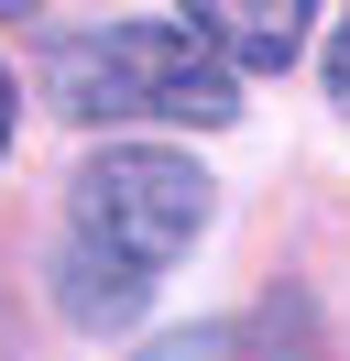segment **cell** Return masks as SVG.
<instances>
[{"mask_svg":"<svg viewBox=\"0 0 350 361\" xmlns=\"http://www.w3.org/2000/svg\"><path fill=\"white\" fill-rule=\"evenodd\" d=\"M208 197L219 186L197 176L186 154H164V142H109L77 176V241L109 252V263H131V274H164L175 252L208 230Z\"/></svg>","mask_w":350,"mask_h":361,"instance_id":"7a4b0ae2","label":"cell"},{"mask_svg":"<svg viewBox=\"0 0 350 361\" xmlns=\"http://www.w3.org/2000/svg\"><path fill=\"white\" fill-rule=\"evenodd\" d=\"M55 110L77 121H186V132H219L241 121V77L197 44L186 23H99L55 44Z\"/></svg>","mask_w":350,"mask_h":361,"instance_id":"6da1fadb","label":"cell"},{"mask_svg":"<svg viewBox=\"0 0 350 361\" xmlns=\"http://www.w3.org/2000/svg\"><path fill=\"white\" fill-rule=\"evenodd\" d=\"M33 11H44V0H0V23H33Z\"/></svg>","mask_w":350,"mask_h":361,"instance_id":"ba28073f","label":"cell"},{"mask_svg":"<svg viewBox=\"0 0 350 361\" xmlns=\"http://www.w3.org/2000/svg\"><path fill=\"white\" fill-rule=\"evenodd\" d=\"M153 361H241V339L230 329H186V339H164Z\"/></svg>","mask_w":350,"mask_h":361,"instance_id":"5b68a950","label":"cell"},{"mask_svg":"<svg viewBox=\"0 0 350 361\" xmlns=\"http://www.w3.org/2000/svg\"><path fill=\"white\" fill-rule=\"evenodd\" d=\"M0 154H11V66H0Z\"/></svg>","mask_w":350,"mask_h":361,"instance_id":"52a82bcc","label":"cell"},{"mask_svg":"<svg viewBox=\"0 0 350 361\" xmlns=\"http://www.w3.org/2000/svg\"><path fill=\"white\" fill-rule=\"evenodd\" d=\"M328 99L350 110V11H339V33H328Z\"/></svg>","mask_w":350,"mask_h":361,"instance_id":"8992f818","label":"cell"},{"mask_svg":"<svg viewBox=\"0 0 350 361\" xmlns=\"http://www.w3.org/2000/svg\"><path fill=\"white\" fill-rule=\"evenodd\" d=\"M143 295H153V274L109 263V252H88V241L55 252V307L77 317V329H131V317H143Z\"/></svg>","mask_w":350,"mask_h":361,"instance_id":"277c9868","label":"cell"},{"mask_svg":"<svg viewBox=\"0 0 350 361\" xmlns=\"http://www.w3.org/2000/svg\"><path fill=\"white\" fill-rule=\"evenodd\" d=\"M175 11L230 77H284L306 55V23H318V0H175Z\"/></svg>","mask_w":350,"mask_h":361,"instance_id":"3957f363","label":"cell"}]
</instances>
